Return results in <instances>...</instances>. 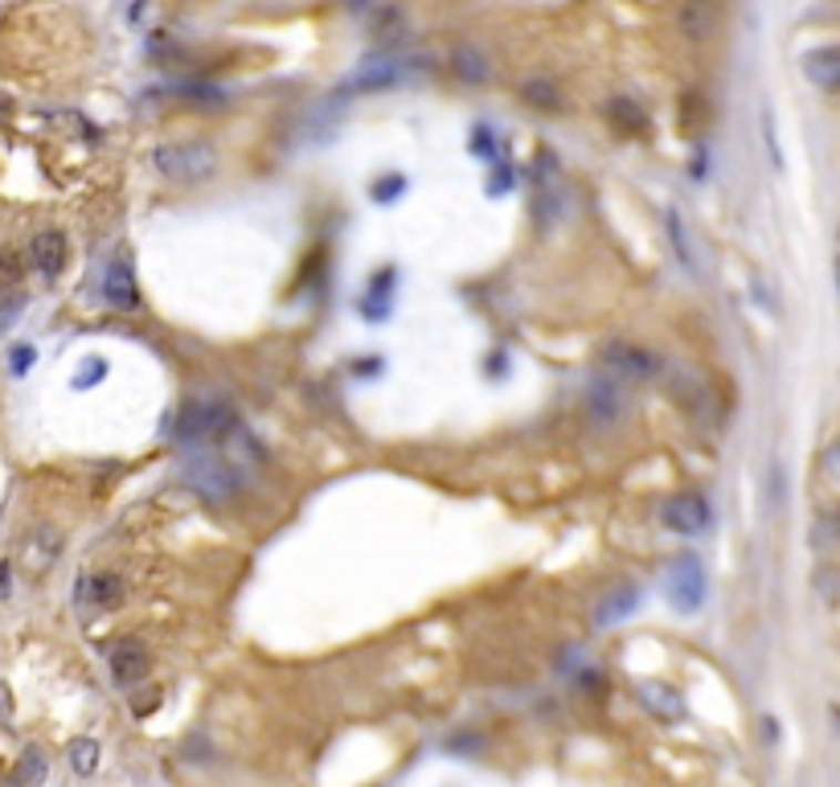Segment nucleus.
I'll return each instance as SVG.
<instances>
[{"label":"nucleus","instance_id":"cd10ccee","mask_svg":"<svg viewBox=\"0 0 840 787\" xmlns=\"http://www.w3.org/2000/svg\"><path fill=\"white\" fill-rule=\"evenodd\" d=\"M824 468H828V476H832V480H840V443L824 456Z\"/></svg>","mask_w":840,"mask_h":787},{"label":"nucleus","instance_id":"c85d7f7f","mask_svg":"<svg viewBox=\"0 0 840 787\" xmlns=\"http://www.w3.org/2000/svg\"><path fill=\"white\" fill-rule=\"evenodd\" d=\"M103 374H107V366H103V361H99L95 369H82V374H79V386H86V381H99Z\"/></svg>","mask_w":840,"mask_h":787},{"label":"nucleus","instance_id":"f3484780","mask_svg":"<svg viewBox=\"0 0 840 787\" xmlns=\"http://www.w3.org/2000/svg\"><path fill=\"white\" fill-rule=\"evenodd\" d=\"M451 70H455V79H463L468 86H480V82H489V58L472 50V45H460V50H451Z\"/></svg>","mask_w":840,"mask_h":787},{"label":"nucleus","instance_id":"4468645a","mask_svg":"<svg viewBox=\"0 0 840 787\" xmlns=\"http://www.w3.org/2000/svg\"><path fill=\"white\" fill-rule=\"evenodd\" d=\"M636 697L660 722H680V718H685V697H680V689L665 685V681H639Z\"/></svg>","mask_w":840,"mask_h":787},{"label":"nucleus","instance_id":"412c9836","mask_svg":"<svg viewBox=\"0 0 840 787\" xmlns=\"http://www.w3.org/2000/svg\"><path fill=\"white\" fill-rule=\"evenodd\" d=\"M607 111H611V120L619 123L624 132H644V123H648V115H644V111H639L632 99H611Z\"/></svg>","mask_w":840,"mask_h":787},{"label":"nucleus","instance_id":"1a4fd4ad","mask_svg":"<svg viewBox=\"0 0 840 787\" xmlns=\"http://www.w3.org/2000/svg\"><path fill=\"white\" fill-rule=\"evenodd\" d=\"M103 296H107V304L120 308V313H136L140 308V284H136L132 255H115V263L107 267V279H103Z\"/></svg>","mask_w":840,"mask_h":787},{"label":"nucleus","instance_id":"2f4dec72","mask_svg":"<svg viewBox=\"0 0 840 787\" xmlns=\"http://www.w3.org/2000/svg\"><path fill=\"white\" fill-rule=\"evenodd\" d=\"M837 287H840V267H837Z\"/></svg>","mask_w":840,"mask_h":787},{"label":"nucleus","instance_id":"7c9ffc66","mask_svg":"<svg viewBox=\"0 0 840 787\" xmlns=\"http://www.w3.org/2000/svg\"><path fill=\"white\" fill-rule=\"evenodd\" d=\"M345 4H349V9H366L369 0H345Z\"/></svg>","mask_w":840,"mask_h":787},{"label":"nucleus","instance_id":"9d476101","mask_svg":"<svg viewBox=\"0 0 840 787\" xmlns=\"http://www.w3.org/2000/svg\"><path fill=\"white\" fill-rule=\"evenodd\" d=\"M148 648H144V640L136 636H123L115 640V648H111V677H115V685H136V681L148 677Z\"/></svg>","mask_w":840,"mask_h":787},{"label":"nucleus","instance_id":"6e6552de","mask_svg":"<svg viewBox=\"0 0 840 787\" xmlns=\"http://www.w3.org/2000/svg\"><path fill=\"white\" fill-rule=\"evenodd\" d=\"M74 603H79L82 611H91V615L120 607V603H123V583L111 571L82 574L79 586H74Z\"/></svg>","mask_w":840,"mask_h":787},{"label":"nucleus","instance_id":"0eeeda50","mask_svg":"<svg viewBox=\"0 0 840 787\" xmlns=\"http://www.w3.org/2000/svg\"><path fill=\"white\" fill-rule=\"evenodd\" d=\"M185 476H189V484H197V489L205 492V497H214V501H222V497H234L238 492V472L231 468V460H222V456H193L189 463H185Z\"/></svg>","mask_w":840,"mask_h":787},{"label":"nucleus","instance_id":"423d86ee","mask_svg":"<svg viewBox=\"0 0 840 787\" xmlns=\"http://www.w3.org/2000/svg\"><path fill=\"white\" fill-rule=\"evenodd\" d=\"M603 366H607V374H615L619 381H648L665 369V361L652 354V349H639V345L615 340V345H607V354H603Z\"/></svg>","mask_w":840,"mask_h":787},{"label":"nucleus","instance_id":"dca6fc26","mask_svg":"<svg viewBox=\"0 0 840 787\" xmlns=\"http://www.w3.org/2000/svg\"><path fill=\"white\" fill-rule=\"evenodd\" d=\"M677 25L685 38L693 41H705L718 25V13H714V4L709 0H680V13H677Z\"/></svg>","mask_w":840,"mask_h":787},{"label":"nucleus","instance_id":"b1692460","mask_svg":"<svg viewBox=\"0 0 840 787\" xmlns=\"http://www.w3.org/2000/svg\"><path fill=\"white\" fill-rule=\"evenodd\" d=\"M17 775H21L25 784H41V779H45V759H41L38 747L25 750V759H21V771H17Z\"/></svg>","mask_w":840,"mask_h":787},{"label":"nucleus","instance_id":"39448f33","mask_svg":"<svg viewBox=\"0 0 840 787\" xmlns=\"http://www.w3.org/2000/svg\"><path fill=\"white\" fill-rule=\"evenodd\" d=\"M660 521H665L673 533H685V538H697L714 525V509L705 497L697 492H677V497H668L665 509H660Z\"/></svg>","mask_w":840,"mask_h":787},{"label":"nucleus","instance_id":"c756f323","mask_svg":"<svg viewBox=\"0 0 840 787\" xmlns=\"http://www.w3.org/2000/svg\"><path fill=\"white\" fill-rule=\"evenodd\" d=\"M9 583H13V574H9V562L0 566V599H9Z\"/></svg>","mask_w":840,"mask_h":787},{"label":"nucleus","instance_id":"2eb2a0df","mask_svg":"<svg viewBox=\"0 0 840 787\" xmlns=\"http://www.w3.org/2000/svg\"><path fill=\"white\" fill-rule=\"evenodd\" d=\"M803 79L820 91H840V45H820L803 54Z\"/></svg>","mask_w":840,"mask_h":787},{"label":"nucleus","instance_id":"4be33fe9","mask_svg":"<svg viewBox=\"0 0 840 787\" xmlns=\"http://www.w3.org/2000/svg\"><path fill=\"white\" fill-rule=\"evenodd\" d=\"M378 41L386 50H398V45L407 41V25H402V13H398V9H386V13L378 17Z\"/></svg>","mask_w":840,"mask_h":787},{"label":"nucleus","instance_id":"20e7f679","mask_svg":"<svg viewBox=\"0 0 840 787\" xmlns=\"http://www.w3.org/2000/svg\"><path fill=\"white\" fill-rule=\"evenodd\" d=\"M586 415L598 422V427H615V422L627 415V390L624 381L615 374H595L586 381Z\"/></svg>","mask_w":840,"mask_h":787},{"label":"nucleus","instance_id":"ddd939ff","mask_svg":"<svg viewBox=\"0 0 840 787\" xmlns=\"http://www.w3.org/2000/svg\"><path fill=\"white\" fill-rule=\"evenodd\" d=\"M29 263H33L45 279H58L62 267H66V234L62 231L33 234V243H29Z\"/></svg>","mask_w":840,"mask_h":787},{"label":"nucleus","instance_id":"f03ea898","mask_svg":"<svg viewBox=\"0 0 840 787\" xmlns=\"http://www.w3.org/2000/svg\"><path fill=\"white\" fill-rule=\"evenodd\" d=\"M226 431H234V410L226 402H189L181 410V422H176V439L189 443V448L222 439Z\"/></svg>","mask_w":840,"mask_h":787},{"label":"nucleus","instance_id":"f257e3e1","mask_svg":"<svg viewBox=\"0 0 840 787\" xmlns=\"http://www.w3.org/2000/svg\"><path fill=\"white\" fill-rule=\"evenodd\" d=\"M152 168L164 181L176 185H197V181L214 177L217 168V152L205 140H176V144H156L152 149Z\"/></svg>","mask_w":840,"mask_h":787},{"label":"nucleus","instance_id":"aec40b11","mask_svg":"<svg viewBox=\"0 0 840 787\" xmlns=\"http://www.w3.org/2000/svg\"><path fill=\"white\" fill-rule=\"evenodd\" d=\"M521 95L533 103V108H542V111H562V99H557V86L550 79H529L525 86H521Z\"/></svg>","mask_w":840,"mask_h":787},{"label":"nucleus","instance_id":"a878e982","mask_svg":"<svg viewBox=\"0 0 840 787\" xmlns=\"http://www.w3.org/2000/svg\"><path fill=\"white\" fill-rule=\"evenodd\" d=\"M472 149H475V152H484V156H492V152H496V140H492V127H475Z\"/></svg>","mask_w":840,"mask_h":787},{"label":"nucleus","instance_id":"5701e85b","mask_svg":"<svg viewBox=\"0 0 840 787\" xmlns=\"http://www.w3.org/2000/svg\"><path fill=\"white\" fill-rule=\"evenodd\" d=\"M668 238H673V251L680 255V263H685V272H697V258H693L689 234H685V222L677 217V209H668Z\"/></svg>","mask_w":840,"mask_h":787},{"label":"nucleus","instance_id":"a211bd4d","mask_svg":"<svg viewBox=\"0 0 840 787\" xmlns=\"http://www.w3.org/2000/svg\"><path fill=\"white\" fill-rule=\"evenodd\" d=\"M639 603V591L636 586H624V591H615V595H607L603 603H598V627H611V624H619L624 615H632Z\"/></svg>","mask_w":840,"mask_h":787},{"label":"nucleus","instance_id":"bb28decb","mask_svg":"<svg viewBox=\"0 0 840 787\" xmlns=\"http://www.w3.org/2000/svg\"><path fill=\"white\" fill-rule=\"evenodd\" d=\"M29 366H33V349L21 345V349L13 354V374H29Z\"/></svg>","mask_w":840,"mask_h":787},{"label":"nucleus","instance_id":"9b49d317","mask_svg":"<svg viewBox=\"0 0 840 787\" xmlns=\"http://www.w3.org/2000/svg\"><path fill=\"white\" fill-rule=\"evenodd\" d=\"M58 550H62V533L54 525H33L25 533V542H21V566L29 574H45L54 566Z\"/></svg>","mask_w":840,"mask_h":787},{"label":"nucleus","instance_id":"393cba45","mask_svg":"<svg viewBox=\"0 0 840 787\" xmlns=\"http://www.w3.org/2000/svg\"><path fill=\"white\" fill-rule=\"evenodd\" d=\"M21 275H25V258H21V251H0V279L13 284V279H21Z\"/></svg>","mask_w":840,"mask_h":787},{"label":"nucleus","instance_id":"7ed1b4c3","mask_svg":"<svg viewBox=\"0 0 840 787\" xmlns=\"http://www.w3.org/2000/svg\"><path fill=\"white\" fill-rule=\"evenodd\" d=\"M665 591H668V603L677 611H697L705 603V566L697 562L693 554H680L673 558V566L665 574Z\"/></svg>","mask_w":840,"mask_h":787},{"label":"nucleus","instance_id":"f8f14e48","mask_svg":"<svg viewBox=\"0 0 840 787\" xmlns=\"http://www.w3.org/2000/svg\"><path fill=\"white\" fill-rule=\"evenodd\" d=\"M402 74H407V67H402L398 58H378V62H366V67L357 70V74L345 82V91H352V95L390 91V86H398V82H402Z\"/></svg>","mask_w":840,"mask_h":787},{"label":"nucleus","instance_id":"6ab92c4d","mask_svg":"<svg viewBox=\"0 0 840 787\" xmlns=\"http://www.w3.org/2000/svg\"><path fill=\"white\" fill-rule=\"evenodd\" d=\"M66 759L74 775H95L99 771V743L95 738H74L66 747Z\"/></svg>","mask_w":840,"mask_h":787}]
</instances>
